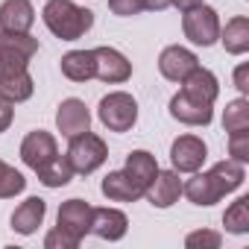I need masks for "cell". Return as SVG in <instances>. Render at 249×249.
I'll return each instance as SVG.
<instances>
[{
  "mask_svg": "<svg viewBox=\"0 0 249 249\" xmlns=\"http://www.w3.org/2000/svg\"><path fill=\"white\" fill-rule=\"evenodd\" d=\"M246 179V170L240 161L234 159H226V161H217L208 173H196L194 179H188L182 185V194L194 202V205H214L220 202L226 194L237 191Z\"/></svg>",
  "mask_w": 249,
  "mask_h": 249,
  "instance_id": "1",
  "label": "cell"
},
{
  "mask_svg": "<svg viewBox=\"0 0 249 249\" xmlns=\"http://www.w3.org/2000/svg\"><path fill=\"white\" fill-rule=\"evenodd\" d=\"M41 15H44L47 30L62 41H76L94 27V12L76 6L73 0H47Z\"/></svg>",
  "mask_w": 249,
  "mask_h": 249,
  "instance_id": "2",
  "label": "cell"
},
{
  "mask_svg": "<svg viewBox=\"0 0 249 249\" xmlns=\"http://www.w3.org/2000/svg\"><path fill=\"white\" fill-rule=\"evenodd\" d=\"M36 53L38 38L27 33H0V82L27 73V65Z\"/></svg>",
  "mask_w": 249,
  "mask_h": 249,
  "instance_id": "3",
  "label": "cell"
},
{
  "mask_svg": "<svg viewBox=\"0 0 249 249\" xmlns=\"http://www.w3.org/2000/svg\"><path fill=\"white\" fill-rule=\"evenodd\" d=\"M97 114L108 132H129L138 120V103L126 91H111L100 100Z\"/></svg>",
  "mask_w": 249,
  "mask_h": 249,
  "instance_id": "4",
  "label": "cell"
},
{
  "mask_svg": "<svg viewBox=\"0 0 249 249\" xmlns=\"http://www.w3.org/2000/svg\"><path fill=\"white\" fill-rule=\"evenodd\" d=\"M106 159H108L106 141H103L100 135H94L91 129H88V132H82V135H76V138H71V147H68V161H71L73 173L88 176V173H94V170H97Z\"/></svg>",
  "mask_w": 249,
  "mask_h": 249,
  "instance_id": "5",
  "label": "cell"
},
{
  "mask_svg": "<svg viewBox=\"0 0 249 249\" xmlns=\"http://www.w3.org/2000/svg\"><path fill=\"white\" fill-rule=\"evenodd\" d=\"M182 30L188 36V41L199 44V47H211L217 38H220V21H217V12L211 6H188L182 9Z\"/></svg>",
  "mask_w": 249,
  "mask_h": 249,
  "instance_id": "6",
  "label": "cell"
},
{
  "mask_svg": "<svg viewBox=\"0 0 249 249\" xmlns=\"http://www.w3.org/2000/svg\"><path fill=\"white\" fill-rule=\"evenodd\" d=\"M91 56H94V76L103 79V82H108V85L126 82L132 76L129 59L123 56L120 50H114V47H94Z\"/></svg>",
  "mask_w": 249,
  "mask_h": 249,
  "instance_id": "7",
  "label": "cell"
},
{
  "mask_svg": "<svg viewBox=\"0 0 249 249\" xmlns=\"http://www.w3.org/2000/svg\"><path fill=\"white\" fill-rule=\"evenodd\" d=\"M205 159H208V147L196 135H182L170 147V161L176 173H196Z\"/></svg>",
  "mask_w": 249,
  "mask_h": 249,
  "instance_id": "8",
  "label": "cell"
},
{
  "mask_svg": "<svg viewBox=\"0 0 249 249\" xmlns=\"http://www.w3.org/2000/svg\"><path fill=\"white\" fill-rule=\"evenodd\" d=\"M170 114L179 120V123H188V126H208L211 123V103L188 94L185 88L170 100Z\"/></svg>",
  "mask_w": 249,
  "mask_h": 249,
  "instance_id": "9",
  "label": "cell"
},
{
  "mask_svg": "<svg viewBox=\"0 0 249 249\" xmlns=\"http://www.w3.org/2000/svg\"><path fill=\"white\" fill-rule=\"evenodd\" d=\"M56 126H59V132H62L68 141L76 138V135H82V132H88V129H91L88 106H85L82 100H76V97L65 100V103L59 106V111H56Z\"/></svg>",
  "mask_w": 249,
  "mask_h": 249,
  "instance_id": "10",
  "label": "cell"
},
{
  "mask_svg": "<svg viewBox=\"0 0 249 249\" xmlns=\"http://www.w3.org/2000/svg\"><path fill=\"white\" fill-rule=\"evenodd\" d=\"M56 156H59L56 138H53L50 132H44V129L30 132V135L24 138V144H21V159H24V164H27L30 170L44 167V164H47L50 159H56Z\"/></svg>",
  "mask_w": 249,
  "mask_h": 249,
  "instance_id": "11",
  "label": "cell"
},
{
  "mask_svg": "<svg viewBox=\"0 0 249 249\" xmlns=\"http://www.w3.org/2000/svg\"><path fill=\"white\" fill-rule=\"evenodd\" d=\"M196 68H199V59H196L191 50L179 47V44L164 47L161 56H159V71H161V76L170 79V82H182V79H185L191 71H196Z\"/></svg>",
  "mask_w": 249,
  "mask_h": 249,
  "instance_id": "12",
  "label": "cell"
},
{
  "mask_svg": "<svg viewBox=\"0 0 249 249\" xmlns=\"http://www.w3.org/2000/svg\"><path fill=\"white\" fill-rule=\"evenodd\" d=\"M91 205L88 202H82V199H68V202H62V208H59V229L62 231H68L71 237H76V240H82L88 231H91Z\"/></svg>",
  "mask_w": 249,
  "mask_h": 249,
  "instance_id": "13",
  "label": "cell"
},
{
  "mask_svg": "<svg viewBox=\"0 0 249 249\" xmlns=\"http://www.w3.org/2000/svg\"><path fill=\"white\" fill-rule=\"evenodd\" d=\"M33 24H36V9L30 0L0 3V33H27Z\"/></svg>",
  "mask_w": 249,
  "mask_h": 249,
  "instance_id": "14",
  "label": "cell"
},
{
  "mask_svg": "<svg viewBox=\"0 0 249 249\" xmlns=\"http://www.w3.org/2000/svg\"><path fill=\"white\" fill-rule=\"evenodd\" d=\"M129 229V220L117 208H94L91 211V231L103 240H120Z\"/></svg>",
  "mask_w": 249,
  "mask_h": 249,
  "instance_id": "15",
  "label": "cell"
},
{
  "mask_svg": "<svg viewBox=\"0 0 249 249\" xmlns=\"http://www.w3.org/2000/svg\"><path fill=\"white\" fill-rule=\"evenodd\" d=\"M179 194H182L179 173H176V170H159L144 196H147L156 208H170V205L179 199Z\"/></svg>",
  "mask_w": 249,
  "mask_h": 249,
  "instance_id": "16",
  "label": "cell"
},
{
  "mask_svg": "<svg viewBox=\"0 0 249 249\" xmlns=\"http://www.w3.org/2000/svg\"><path fill=\"white\" fill-rule=\"evenodd\" d=\"M103 196H108L111 202H138L144 196V188L126 173V170H117V173H108L100 185Z\"/></svg>",
  "mask_w": 249,
  "mask_h": 249,
  "instance_id": "17",
  "label": "cell"
},
{
  "mask_svg": "<svg viewBox=\"0 0 249 249\" xmlns=\"http://www.w3.org/2000/svg\"><path fill=\"white\" fill-rule=\"evenodd\" d=\"M44 214H47L44 199H41V196H30L27 202H21V205L15 208V214H12V229H15L18 234H33V231L41 226Z\"/></svg>",
  "mask_w": 249,
  "mask_h": 249,
  "instance_id": "18",
  "label": "cell"
},
{
  "mask_svg": "<svg viewBox=\"0 0 249 249\" xmlns=\"http://www.w3.org/2000/svg\"><path fill=\"white\" fill-rule=\"evenodd\" d=\"M179 85H182L188 94H194V97H199V100H205V103H211V106H214V100H217V94H220L217 76H214L208 68H196V71H191Z\"/></svg>",
  "mask_w": 249,
  "mask_h": 249,
  "instance_id": "19",
  "label": "cell"
},
{
  "mask_svg": "<svg viewBox=\"0 0 249 249\" xmlns=\"http://www.w3.org/2000/svg\"><path fill=\"white\" fill-rule=\"evenodd\" d=\"M220 41L226 47V53L231 56H243L249 50V18L237 15L226 24V30H220Z\"/></svg>",
  "mask_w": 249,
  "mask_h": 249,
  "instance_id": "20",
  "label": "cell"
},
{
  "mask_svg": "<svg viewBox=\"0 0 249 249\" xmlns=\"http://www.w3.org/2000/svg\"><path fill=\"white\" fill-rule=\"evenodd\" d=\"M62 73L71 82H88L94 76V56L91 50H71L62 56Z\"/></svg>",
  "mask_w": 249,
  "mask_h": 249,
  "instance_id": "21",
  "label": "cell"
},
{
  "mask_svg": "<svg viewBox=\"0 0 249 249\" xmlns=\"http://www.w3.org/2000/svg\"><path fill=\"white\" fill-rule=\"evenodd\" d=\"M126 173H129V176L144 188V194H147L150 182H153L156 173H159V164H156V159H153L147 150H135V153L126 156Z\"/></svg>",
  "mask_w": 249,
  "mask_h": 249,
  "instance_id": "22",
  "label": "cell"
},
{
  "mask_svg": "<svg viewBox=\"0 0 249 249\" xmlns=\"http://www.w3.org/2000/svg\"><path fill=\"white\" fill-rule=\"evenodd\" d=\"M36 176H38V182L47 185V188H62V185H68V182L73 179V167H71L68 156H56V159H50L44 167H38Z\"/></svg>",
  "mask_w": 249,
  "mask_h": 249,
  "instance_id": "23",
  "label": "cell"
},
{
  "mask_svg": "<svg viewBox=\"0 0 249 249\" xmlns=\"http://www.w3.org/2000/svg\"><path fill=\"white\" fill-rule=\"evenodd\" d=\"M223 226H226L231 234H246V231H249V196H237V199L226 208Z\"/></svg>",
  "mask_w": 249,
  "mask_h": 249,
  "instance_id": "24",
  "label": "cell"
},
{
  "mask_svg": "<svg viewBox=\"0 0 249 249\" xmlns=\"http://www.w3.org/2000/svg\"><path fill=\"white\" fill-rule=\"evenodd\" d=\"M223 129L226 132H237V129H249V103L240 97V100H231L226 106V114H223Z\"/></svg>",
  "mask_w": 249,
  "mask_h": 249,
  "instance_id": "25",
  "label": "cell"
},
{
  "mask_svg": "<svg viewBox=\"0 0 249 249\" xmlns=\"http://www.w3.org/2000/svg\"><path fill=\"white\" fill-rule=\"evenodd\" d=\"M24 188H27V179L15 167H9L6 161H0V199H12Z\"/></svg>",
  "mask_w": 249,
  "mask_h": 249,
  "instance_id": "26",
  "label": "cell"
},
{
  "mask_svg": "<svg viewBox=\"0 0 249 249\" xmlns=\"http://www.w3.org/2000/svg\"><path fill=\"white\" fill-rule=\"evenodd\" d=\"M229 156L240 164L249 161V129H237V132H229Z\"/></svg>",
  "mask_w": 249,
  "mask_h": 249,
  "instance_id": "27",
  "label": "cell"
},
{
  "mask_svg": "<svg viewBox=\"0 0 249 249\" xmlns=\"http://www.w3.org/2000/svg\"><path fill=\"white\" fill-rule=\"evenodd\" d=\"M223 237L220 231H208V229H199V231H191L185 237V246L188 249H220Z\"/></svg>",
  "mask_w": 249,
  "mask_h": 249,
  "instance_id": "28",
  "label": "cell"
},
{
  "mask_svg": "<svg viewBox=\"0 0 249 249\" xmlns=\"http://www.w3.org/2000/svg\"><path fill=\"white\" fill-rule=\"evenodd\" d=\"M44 246H47V249H76V246H79V240H76V237H71L68 231H62V229L56 226V229L44 237Z\"/></svg>",
  "mask_w": 249,
  "mask_h": 249,
  "instance_id": "29",
  "label": "cell"
},
{
  "mask_svg": "<svg viewBox=\"0 0 249 249\" xmlns=\"http://www.w3.org/2000/svg\"><path fill=\"white\" fill-rule=\"evenodd\" d=\"M108 9H111V15L129 18V15L144 12V0H108Z\"/></svg>",
  "mask_w": 249,
  "mask_h": 249,
  "instance_id": "30",
  "label": "cell"
},
{
  "mask_svg": "<svg viewBox=\"0 0 249 249\" xmlns=\"http://www.w3.org/2000/svg\"><path fill=\"white\" fill-rule=\"evenodd\" d=\"M12 108H15V103H12V100H6L3 94H0V132H6V129H9L12 114H15Z\"/></svg>",
  "mask_w": 249,
  "mask_h": 249,
  "instance_id": "31",
  "label": "cell"
},
{
  "mask_svg": "<svg viewBox=\"0 0 249 249\" xmlns=\"http://www.w3.org/2000/svg\"><path fill=\"white\" fill-rule=\"evenodd\" d=\"M234 85L240 94H249V65H237L234 71Z\"/></svg>",
  "mask_w": 249,
  "mask_h": 249,
  "instance_id": "32",
  "label": "cell"
},
{
  "mask_svg": "<svg viewBox=\"0 0 249 249\" xmlns=\"http://www.w3.org/2000/svg\"><path fill=\"white\" fill-rule=\"evenodd\" d=\"M170 6H173V0H144V9H150V12H164Z\"/></svg>",
  "mask_w": 249,
  "mask_h": 249,
  "instance_id": "33",
  "label": "cell"
},
{
  "mask_svg": "<svg viewBox=\"0 0 249 249\" xmlns=\"http://www.w3.org/2000/svg\"><path fill=\"white\" fill-rule=\"evenodd\" d=\"M196 3H202V0H173L176 9H188V6H196Z\"/></svg>",
  "mask_w": 249,
  "mask_h": 249,
  "instance_id": "34",
  "label": "cell"
}]
</instances>
